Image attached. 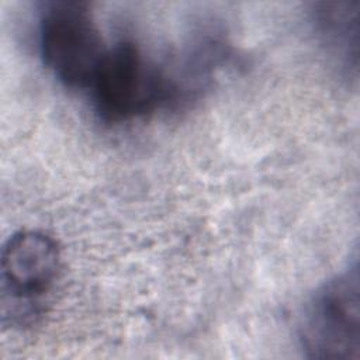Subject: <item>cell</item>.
<instances>
[{"label": "cell", "mask_w": 360, "mask_h": 360, "mask_svg": "<svg viewBox=\"0 0 360 360\" xmlns=\"http://www.w3.org/2000/svg\"><path fill=\"white\" fill-rule=\"evenodd\" d=\"M38 44L45 66L73 89H89L107 49L89 6L73 0L41 6Z\"/></svg>", "instance_id": "7a4b0ae2"}, {"label": "cell", "mask_w": 360, "mask_h": 360, "mask_svg": "<svg viewBox=\"0 0 360 360\" xmlns=\"http://www.w3.org/2000/svg\"><path fill=\"white\" fill-rule=\"evenodd\" d=\"M359 266L328 280L309 300L300 323L308 357L356 360L360 349Z\"/></svg>", "instance_id": "3957f363"}, {"label": "cell", "mask_w": 360, "mask_h": 360, "mask_svg": "<svg viewBox=\"0 0 360 360\" xmlns=\"http://www.w3.org/2000/svg\"><path fill=\"white\" fill-rule=\"evenodd\" d=\"M315 27L325 45L338 56L357 63L359 3H319L314 10Z\"/></svg>", "instance_id": "5b68a950"}, {"label": "cell", "mask_w": 360, "mask_h": 360, "mask_svg": "<svg viewBox=\"0 0 360 360\" xmlns=\"http://www.w3.org/2000/svg\"><path fill=\"white\" fill-rule=\"evenodd\" d=\"M89 89L97 114L107 122L150 114L173 103L180 91L174 77L128 41L105 49Z\"/></svg>", "instance_id": "6da1fadb"}, {"label": "cell", "mask_w": 360, "mask_h": 360, "mask_svg": "<svg viewBox=\"0 0 360 360\" xmlns=\"http://www.w3.org/2000/svg\"><path fill=\"white\" fill-rule=\"evenodd\" d=\"M60 264L58 243L41 231L13 233L1 249L3 302L35 304L52 285Z\"/></svg>", "instance_id": "277c9868"}]
</instances>
